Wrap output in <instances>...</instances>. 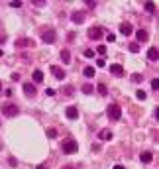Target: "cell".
Masks as SVG:
<instances>
[{"label":"cell","instance_id":"cell-1","mask_svg":"<svg viewBox=\"0 0 159 169\" xmlns=\"http://www.w3.org/2000/svg\"><path fill=\"white\" fill-rule=\"evenodd\" d=\"M0 110H2V114H4L6 118H14V116H18V114H20L18 106H16V104H12V102L2 104V106H0Z\"/></svg>","mask_w":159,"mask_h":169},{"label":"cell","instance_id":"cell-2","mask_svg":"<svg viewBox=\"0 0 159 169\" xmlns=\"http://www.w3.org/2000/svg\"><path fill=\"white\" fill-rule=\"evenodd\" d=\"M55 39H57L55 30H51V28H41V42H43V43H55Z\"/></svg>","mask_w":159,"mask_h":169},{"label":"cell","instance_id":"cell-3","mask_svg":"<svg viewBox=\"0 0 159 169\" xmlns=\"http://www.w3.org/2000/svg\"><path fill=\"white\" fill-rule=\"evenodd\" d=\"M61 150H63V153H75V151H79V144H77V140H63Z\"/></svg>","mask_w":159,"mask_h":169},{"label":"cell","instance_id":"cell-4","mask_svg":"<svg viewBox=\"0 0 159 169\" xmlns=\"http://www.w3.org/2000/svg\"><path fill=\"white\" fill-rule=\"evenodd\" d=\"M106 114H108V118H110V120H114V122H116V120H120V118H122V108L118 106V104H110V106H108V110H106Z\"/></svg>","mask_w":159,"mask_h":169},{"label":"cell","instance_id":"cell-5","mask_svg":"<svg viewBox=\"0 0 159 169\" xmlns=\"http://www.w3.org/2000/svg\"><path fill=\"white\" fill-rule=\"evenodd\" d=\"M35 43H33L32 38H20L16 39V47H20V49H24V47H33Z\"/></svg>","mask_w":159,"mask_h":169},{"label":"cell","instance_id":"cell-6","mask_svg":"<svg viewBox=\"0 0 159 169\" xmlns=\"http://www.w3.org/2000/svg\"><path fill=\"white\" fill-rule=\"evenodd\" d=\"M104 36V32H102V28H98V26H92V28L89 30V38L90 39H100Z\"/></svg>","mask_w":159,"mask_h":169},{"label":"cell","instance_id":"cell-7","mask_svg":"<svg viewBox=\"0 0 159 169\" xmlns=\"http://www.w3.org/2000/svg\"><path fill=\"white\" fill-rule=\"evenodd\" d=\"M49 71H51V75L55 77L57 81H63V79H65V71L61 69V67H57V65H51V67H49Z\"/></svg>","mask_w":159,"mask_h":169},{"label":"cell","instance_id":"cell-8","mask_svg":"<svg viewBox=\"0 0 159 169\" xmlns=\"http://www.w3.org/2000/svg\"><path fill=\"white\" fill-rule=\"evenodd\" d=\"M110 73H112V75H116V77H124V75H126L124 67L118 65V63H112V65H110Z\"/></svg>","mask_w":159,"mask_h":169},{"label":"cell","instance_id":"cell-9","mask_svg":"<svg viewBox=\"0 0 159 169\" xmlns=\"http://www.w3.org/2000/svg\"><path fill=\"white\" fill-rule=\"evenodd\" d=\"M65 116L69 118V120H77V118H79V108L77 106H69L65 110Z\"/></svg>","mask_w":159,"mask_h":169},{"label":"cell","instance_id":"cell-10","mask_svg":"<svg viewBox=\"0 0 159 169\" xmlns=\"http://www.w3.org/2000/svg\"><path fill=\"white\" fill-rule=\"evenodd\" d=\"M24 93H26V96H35V93H38V90H35V84H32V83H24Z\"/></svg>","mask_w":159,"mask_h":169},{"label":"cell","instance_id":"cell-11","mask_svg":"<svg viewBox=\"0 0 159 169\" xmlns=\"http://www.w3.org/2000/svg\"><path fill=\"white\" fill-rule=\"evenodd\" d=\"M132 32H134V28H132L130 22H122L120 24V33H122V36H130Z\"/></svg>","mask_w":159,"mask_h":169},{"label":"cell","instance_id":"cell-12","mask_svg":"<svg viewBox=\"0 0 159 169\" xmlns=\"http://www.w3.org/2000/svg\"><path fill=\"white\" fill-rule=\"evenodd\" d=\"M98 140H102V142H110V140H112V132L108 130V128L100 130V132H98Z\"/></svg>","mask_w":159,"mask_h":169},{"label":"cell","instance_id":"cell-13","mask_svg":"<svg viewBox=\"0 0 159 169\" xmlns=\"http://www.w3.org/2000/svg\"><path fill=\"white\" fill-rule=\"evenodd\" d=\"M71 20H73V24H83L84 22V12H73Z\"/></svg>","mask_w":159,"mask_h":169},{"label":"cell","instance_id":"cell-14","mask_svg":"<svg viewBox=\"0 0 159 169\" xmlns=\"http://www.w3.org/2000/svg\"><path fill=\"white\" fill-rule=\"evenodd\" d=\"M147 57H149V61H159V49L157 47H149Z\"/></svg>","mask_w":159,"mask_h":169},{"label":"cell","instance_id":"cell-15","mask_svg":"<svg viewBox=\"0 0 159 169\" xmlns=\"http://www.w3.org/2000/svg\"><path fill=\"white\" fill-rule=\"evenodd\" d=\"M140 159H141V163H151V161H153V153H151V151H141Z\"/></svg>","mask_w":159,"mask_h":169},{"label":"cell","instance_id":"cell-16","mask_svg":"<svg viewBox=\"0 0 159 169\" xmlns=\"http://www.w3.org/2000/svg\"><path fill=\"white\" fill-rule=\"evenodd\" d=\"M138 42H147V38H149V36H147V32H145V30H138Z\"/></svg>","mask_w":159,"mask_h":169},{"label":"cell","instance_id":"cell-17","mask_svg":"<svg viewBox=\"0 0 159 169\" xmlns=\"http://www.w3.org/2000/svg\"><path fill=\"white\" fill-rule=\"evenodd\" d=\"M61 93L65 94V96H73V93H75V87L67 84V87H63V89H61Z\"/></svg>","mask_w":159,"mask_h":169},{"label":"cell","instance_id":"cell-18","mask_svg":"<svg viewBox=\"0 0 159 169\" xmlns=\"http://www.w3.org/2000/svg\"><path fill=\"white\" fill-rule=\"evenodd\" d=\"M33 83H41V81H43V73H41V71H39V69H35V71H33Z\"/></svg>","mask_w":159,"mask_h":169},{"label":"cell","instance_id":"cell-19","mask_svg":"<svg viewBox=\"0 0 159 169\" xmlns=\"http://www.w3.org/2000/svg\"><path fill=\"white\" fill-rule=\"evenodd\" d=\"M61 59H63V63H71V53H69V49H63V51H61Z\"/></svg>","mask_w":159,"mask_h":169},{"label":"cell","instance_id":"cell-20","mask_svg":"<svg viewBox=\"0 0 159 169\" xmlns=\"http://www.w3.org/2000/svg\"><path fill=\"white\" fill-rule=\"evenodd\" d=\"M96 90H98V94H102V96H106V94H108V87L104 83H100L98 87H96Z\"/></svg>","mask_w":159,"mask_h":169},{"label":"cell","instance_id":"cell-21","mask_svg":"<svg viewBox=\"0 0 159 169\" xmlns=\"http://www.w3.org/2000/svg\"><path fill=\"white\" fill-rule=\"evenodd\" d=\"M83 73H84V77H94V75H96L94 67H84V69H83Z\"/></svg>","mask_w":159,"mask_h":169},{"label":"cell","instance_id":"cell-22","mask_svg":"<svg viewBox=\"0 0 159 169\" xmlns=\"http://www.w3.org/2000/svg\"><path fill=\"white\" fill-rule=\"evenodd\" d=\"M81 90H83L84 94H92L94 93V87H92V84H83V87H81Z\"/></svg>","mask_w":159,"mask_h":169},{"label":"cell","instance_id":"cell-23","mask_svg":"<svg viewBox=\"0 0 159 169\" xmlns=\"http://www.w3.org/2000/svg\"><path fill=\"white\" fill-rule=\"evenodd\" d=\"M143 8L147 10L149 14H155V4H153V2H145V4H143Z\"/></svg>","mask_w":159,"mask_h":169},{"label":"cell","instance_id":"cell-24","mask_svg":"<svg viewBox=\"0 0 159 169\" xmlns=\"http://www.w3.org/2000/svg\"><path fill=\"white\" fill-rule=\"evenodd\" d=\"M128 49H130L132 53H138V51H140V45H138L136 42H132V43H128Z\"/></svg>","mask_w":159,"mask_h":169},{"label":"cell","instance_id":"cell-25","mask_svg":"<svg viewBox=\"0 0 159 169\" xmlns=\"http://www.w3.org/2000/svg\"><path fill=\"white\" fill-rule=\"evenodd\" d=\"M130 79H132V83H143V77H141L140 73H134Z\"/></svg>","mask_w":159,"mask_h":169},{"label":"cell","instance_id":"cell-26","mask_svg":"<svg viewBox=\"0 0 159 169\" xmlns=\"http://www.w3.org/2000/svg\"><path fill=\"white\" fill-rule=\"evenodd\" d=\"M136 96H138V100H145V99H147V94H145V90H138V93H136Z\"/></svg>","mask_w":159,"mask_h":169},{"label":"cell","instance_id":"cell-27","mask_svg":"<svg viewBox=\"0 0 159 169\" xmlns=\"http://www.w3.org/2000/svg\"><path fill=\"white\" fill-rule=\"evenodd\" d=\"M96 51H98V55H106L108 49H106V45H98V47H96Z\"/></svg>","mask_w":159,"mask_h":169},{"label":"cell","instance_id":"cell-28","mask_svg":"<svg viewBox=\"0 0 159 169\" xmlns=\"http://www.w3.org/2000/svg\"><path fill=\"white\" fill-rule=\"evenodd\" d=\"M47 136L49 138H57V130L55 128H49V130H47Z\"/></svg>","mask_w":159,"mask_h":169},{"label":"cell","instance_id":"cell-29","mask_svg":"<svg viewBox=\"0 0 159 169\" xmlns=\"http://www.w3.org/2000/svg\"><path fill=\"white\" fill-rule=\"evenodd\" d=\"M8 165L10 167H16V165H18V159H16V157H8Z\"/></svg>","mask_w":159,"mask_h":169},{"label":"cell","instance_id":"cell-30","mask_svg":"<svg viewBox=\"0 0 159 169\" xmlns=\"http://www.w3.org/2000/svg\"><path fill=\"white\" fill-rule=\"evenodd\" d=\"M96 67H100V69H102V67H106V61H104L102 57H100V59H96Z\"/></svg>","mask_w":159,"mask_h":169},{"label":"cell","instance_id":"cell-31","mask_svg":"<svg viewBox=\"0 0 159 169\" xmlns=\"http://www.w3.org/2000/svg\"><path fill=\"white\" fill-rule=\"evenodd\" d=\"M151 89H153V90H159V81H157V79L151 81Z\"/></svg>","mask_w":159,"mask_h":169},{"label":"cell","instance_id":"cell-32","mask_svg":"<svg viewBox=\"0 0 159 169\" xmlns=\"http://www.w3.org/2000/svg\"><path fill=\"white\" fill-rule=\"evenodd\" d=\"M84 57H89V59H90V57H94V51H92V49H84Z\"/></svg>","mask_w":159,"mask_h":169},{"label":"cell","instance_id":"cell-33","mask_svg":"<svg viewBox=\"0 0 159 169\" xmlns=\"http://www.w3.org/2000/svg\"><path fill=\"white\" fill-rule=\"evenodd\" d=\"M106 39H108V42H114V39H116V36H114V33H106Z\"/></svg>","mask_w":159,"mask_h":169},{"label":"cell","instance_id":"cell-34","mask_svg":"<svg viewBox=\"0 0 159 169\" xmlns=\"http://www.w3.org/2000/svg\"><path fill=\"white\" fill-rule=\"evenodd\" d=\"M45 94H47V96H55V90H53V89H47Z\"/></svg>","mask_w":159,"mask_h":169},{"label":"cell","instance_id":"cell-35","mask_svg":"<svg viewBox=\"0 0 159 169\" xmlns=\"http://www.w3.org/2000/svg\"><path fill=\"white\" fill-rule=\"evenodd\" d=\"M10 6H12V8H20V6H22V2H10Z\"/></svg>","mask_w":159,"mask_h":169},{"label":"cell","instance_id":"cell-36","mask_svg":"<svg viewBox=\"0 0 159 169\" xmlns=\"http://www.w3.org/2000/svg\"><path fill=\"white\" fill-rule=\"evenodd\" d=\"M10 79H12V81H20V75H18V73H14V75L10 77Z\"/></svg>","mask_w":159,"mask_h":169},{"label":"cell","instance_id":"cell-37","mask_svg":"<svg viewBox=\"0 0 159 169\" xmlns=\"http://www.w3.org/2000/svg\"><path fill=\"white\" fill-rule=\"evenodd\" d=\"M35 169H49V167H47L45 163H39V165H38V167H35Z\"/></svg>","mask_w":159,"mask_h":169},{"label":"cell","instance_id":"cell-38","mask_svg":"<svg viewBox=\"0 0 159 169\" xmlns=\"http://www.w3.org/2000/svg\"><path fill=\"white\" fill-rule=\"evenodd\" d=\"M6 42V36H4V33H0V43H4Z\"/></svg>","mask_w":159,"mask_h":169},{"label":"cell","instance_id":"cell-39","mask_svg":"<svg viewBox=\"0 0 159 169\" xmlns=\"http://www.w3.org/2000/svg\"><path fill=\"white\" fill-rule=\"evenodd\" d=\"M114 169H126V167H124V165H120V163H118V165H114Z\"/></svg>","mask_w":159,"mask_h":169},{"label":"cell","instance_id":"cell-40","mask_svg":"<svg viewBox=\"0 0 159 169\" xmlns=\"http://www.w3.org/2000/svg\"><path fill=\"white\" fill-rule=\"evenodd\" d=\"M2 55H4V51H2V49H0V57H2Z\"/></svg>","mask_w":159,"mask_h":169},{"label":"cell","instance_id":"cell-41","mask_svg":"<svg viewBox=\"0 0 159 169\" xmlns=\"http://www.w3.org/2000/svg\"><path fill=\"white\" fill-rule=\"evenodd\" d=\"M63 169H73V167H69V165H67V167H63Z\"/></svg>","mask_w":159,"mask_h":169},{"label":"cell","instance_id":"cell-42","mask_svg":"<svg viewBox=\"0 0 159 169\" xmlns=\"http://www.w3.org/2000/svg\"><path fill=\"white\" fill-rule=\"evenodd\" d=\"M0 89H2V83H0Z\"/></svg>","mask_w":159,"mask_h":169}]
</instances>
